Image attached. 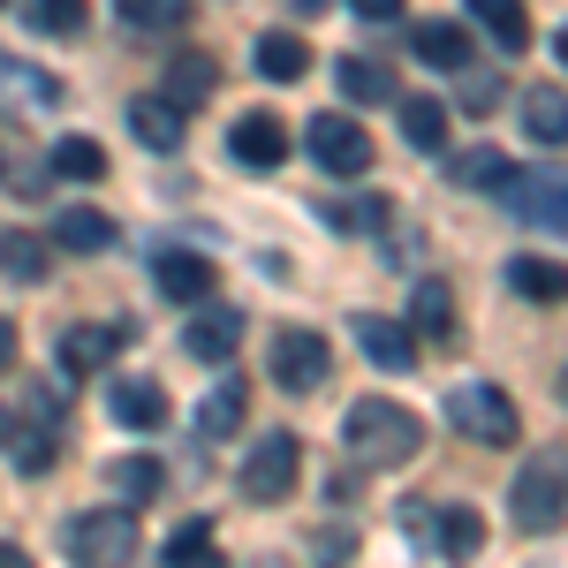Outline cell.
Listing matches in <instances>:
<instances>
[{
  "instance_id": "obj_1",
  "label": "cell",
  "mask_w": 568,
  "mask_h": 568,
  "mask_svg": "<svg viewBox=\"0 0 568 568\" xmlns=\"http://www.w3.org/2000/svg\"><path fill=\"white\" fill-rule=\"evenodd\" d=\"M342 439H349L356 463H372V470H387V463H409L417 447H425V425H417V409H402V402H356L349 417H342Z\"/></svg>"
},
{
  "instance_id": "obj_2",
  "label": "cell",
  "mask_w": 568,
  "mask_h": 568,
  "mask_svg": "<svg viewBox=\"0 0 568 568\" xmlns=\"http://www.w3.org/2000/svg\"><path fill=\"white\" fill-rule=\"evenodd\" d=\"M508 516H516V530H530V538H546V530L568 524V455H538V463L516 470Z\"/></svg>"
},
{
  "instance_id": "obj_3",
  "label": "cell",
  "mask_w": 568,
  "mask_h": 568,
  "mask_svg": "<svg viewBox=\"0 0 568 568\" xmlns=\"http://www.w3.org/2000/svg\"><path fill=\"white\" fill-rule=\"evenodd\" d=\"M447 425H455L463 439H478V447H516V433H524L516 402L493 387V379H463V387H447Z\"/></svg>"
},
{
  "instance_id": "obj_4",
  "label": "cell",
  "mask_w": 568,
  "mask_h": 568,
  "mask_svg": "<svg viewBox=\"0 0 568 568\" xmlns=\"http://www.w3.org/2000/svg\"><path fill=\"white\" fill-rule=\"evenodd\" d=\"M69 561H77V568H130L136 561L130 508H91V516H69Z\"/></svg>"
},
{
  "instance_id": "obj_5",
  "label": "cell",
  "mask_w": 568,
  "mask_h": 568,
  "mask_svg": "<svg viewBox=\"0 0 568 568\" xmlns=\"http://www.w3.org/2000/svg\"><path fill=\"white\" fill-rule=\"evenodd\" d=\"M304 144H311V168L334 175V182H356L364 168H372V130L349 122V114H311Z\"/></svg>"
},
{
  "instance_id": "obj_6",
  "label": "cell",
  "mask_w": 568,
  "mask_h": 568,
  "mask_svg": "<svg viewBox=\"0 0 568 568\" xmlns=\"http://www.w3.org/2000/svg\"><path fill=\"white\" fill-rule=\"evenodd\" d=\"M296 478H304V439L296 433H265L258 447H251V463H243V500L273 508V500L296 493Z\"/></svg>"
},
{
  "instance_id": "obj_7",
  "label": "cell",
  "mask_w": 568,
  "mask_h": 568,
  "mask_svg": "<svg viewBox=\"0 0 568 568\" xmlns=\"http://www.w3.org/2000/svg\"><path fill=\"white\" fill-rule=\"evenodd\" d=\"M326 372H334V349H326V334H311V326H288V334L273 342V387L311 394V387H326Z\"/></svg>"
},
{
  "instance_id": "obj_8",
  "label": "cell",
  "mask_w": 568,
  "mask_h": 568,
  "mask_svg": "<svg viewBox=\"0 0 568 568\" xmlns=\"http://www.w3.org/2000/svg\"><path fill=\"white\" fill-rule=\"evenodd\" d=\"M227 152H235V168L273 175V168L288 160V130H281V114H243V122L227 130Z\"/></svg>"
},
{
  "instance_id": "obj_9",
  "label": "cell",
  "mask_w": 568,
  "mask_h": 568,
  "mask_svg": "<svg viewBox=\"0 0 568 568\" xmlns=\"http://www.w3.org/2000/svg\"><path fill=\"white\" fill-rule=\"evenodd\" d=\"M349 334H356V349L372 356L379 372H409V364H417V334H409L402 318H379V311H356V318H349Z\"/></svg>"
},
{
  "instance_id": "obj_10",
  "label": "cell",
  "mask_w": 568,
  "mask_h": 568,
  "mask_svg": "<svg viewBox=\"0 0 568 568\" xmlns=\"http://www.w3.org/2000/svg\"><path fill=\"white\" fill-rule=\"evenodd\" d=\"M152 281H160L168 304H205L220 273H213V258H197V251H160V258H152Z\"/></svg>"
},
{
  "instance_id": "obj_11",
  "label": "cell",
  "mask_w": 568,
  "mask_h": 568,
  "mask_svg": "<svg viewBox=\"0 0 568 568\" xmlns=\"http://www.w3.org/2000/svg\"><path fill=\"white\" fill-rule=\"evenodd\" d=\"M508 205H516L530 227H561L568 235V182L561 175H508Z\"/></svg>"
},
{
  "instance_id": "obj_12",
  "label": "cell",
  "mask_w": 568,
  "mask_h": 568,
  "mask_svg": "<svg viewBox=\"0 0 568 568\" xmlns=\"http://www.w3.org/2000/svg\"><path fill=\"white\" fill-rule=\"evenodd\" d=\"M235 342H243V311H197V318H190V334H182V349L197 356V364H227V356H235Z\"/></svg>"
},
{
  "instance_id": "obj_13",
  "label": "cell",
  "mask_w": 568,
  "mask_h": 568,
  "mask_svg": "<svg viewBox=\"0 0 568 568\" xmlns=\"http://www.w3.org/2000/svg\"><path fill=\"white\" fill-rule=\"evenodd\" d=\"M130 130H136L144 152H175L182 144V106L168 91H144V99H130Z\"/></svg>"
},
{
  "instance_id": "obj_14",
  "label": "cell",
  "mask_w": 568,
  "mask_h": 568,
  "mask_svg": "<svg viewBox=\"0 0 568 568\" xmlns=\"http://www.w3.org/2000/svg\"><path fill=\"white\" fill-rule=\"evenodd\" d=\"M160 91L190 114L197 99H213V91H220V61H213V53H197V45H182L175 61H168V84H160Z\"/></svg>"
},
{
  "instance_id": "obj_15",
  "label": "cell",
  "mask_w": 568,
  "mask_h": 568,
  "mask_svg": "<svg viewBox=\"0 0 568 568\" xmlns=\"http://www.w3.org/2000/svg\"><path fill=\"white\" fill-rule=\"evenodd\" d=\"M106 409H114V425H130V433H160V425H168V394L152 387V379H114Z\"/></svg>"
},
{
  "instance_id": "obj_16",
  "label": "cell",
  "mask_w": 568,
  "mask_h": 568,
  "mask_svg": "<svg viewBox=\"0 0 568 568\" xmlns=\"http://www.w3.org/2000/svg\"><path fill=\"white\" fill-rule=\"evenodd\" d=\"M425 538L439 546V561H478L485 554V516L478 508H439Z\"/></svg>"
},
{
  "instance_id": "obj_17",
  "label": "cell",
  "mask_w": 568,
  "mask_h": 568,
  "mask_svg": "<svg viewBox=\"0 0 568 568\" xmlns=\"http://www.w3.org/2000/svg\"><path fill=\"white\" fill-rule=\"evenodd\" d=\"M334 91H342V99H356V106H394V99H402V84H394L379 61H364V53L334 61Z\"/></svg>"
},
{
  "instance_id": "obj_18",
  "label": "cell",
  "mask_w": 568,
  "mask_h": 568,
  "mask_svg": "<svg viewBox=\"0 0 568 568\" xmlns=\"http://www.w3.org/2000/svg\"><path fill=\"white\" fill-rule=\"evenodd\" d=\"M516 114H524V136H538V144H568V91L530 84L524 99H516Z\"/></svg>"
},
{
  "instance_id": "obj_19",
  "label": "cell",
  "mask_w": 568,
  "mask_h": 568,
  "mask_svg": "<svg viewBox=\"0 0 568 568\" xmlns=\"http://www.w3.org/2000/svg\"><path fill=\"white\" fill-rule=\"evenodd\" d=\"M508 288L524 304H568V265L561 258H508Z\"/></svg>"
},
{
  "instance_id": "obj_20",
  "label": "cell",
  "mask_w": 568,
  "mask_h": 568,
  "mask_svg": "<svg viewBox=\"0 0 568 568\" xmlns=\"http://www.w3.org/2000/svg\"><path fill=\"white\" fill-rule=\"evenodd\" d=\"M243 417H251V387H243V379H220V387L197 402V433H205V439L243 433Z\"/></svg>"
},
{
  "instance_id": "obj_21",
  "label": "cell",
  "mask_w": 568,
  "mask_h": 568,
  "mask_svg": "<svg viewBox=\"0 0 568 568\" xmlns=\"http://www.w3.org/2000/svg\"><path fill=\"white\" fill-rule=\"evenodd\" d=\"M394 114H402V136H409L417 152H447V106H439V99L402 91V99H394Z\"/></svg>"
},
{
  "instance_id": "obj_22",
  "label": "cell",
  "mask_w": 568,
  "mask_h": 568,
  "mask_svg": "<svg viewBox=\"0 0 568 568\" xmlns=\"http://www.w3.org/2000/svg\"><path fill=\"white\" fill-rule=\"evenodd\" d=\"M53 243H61V251H77V258H99V251L114 243V220L91 213V205H69V213L53 220Z\"/></svg>"
},
{
  "instance_id": "obj_23",
  "label": "cell",
  "mask_w": 568,
  "mask_h": 568,
  "mask_svg": "<svg viewBox=\"0 0 568 568\" xmlns=\"http://www.w3.org/2000/svg\"><path fill=\"white\" fill-rule=\"evenodd\" d=\"M0 106H61V77L23 69V61H0Z\"/></svg>"
},
{
  "instance_id": "obj_24",
  "label": "cell",
  "mask_w": 568,
  "mask_h": 568,
  "mask_svg": "<svg viewBox=\"0 0 568 568\" xmlns=\"http://www.w3.org/2000/svg\"><path fill=\"white\" fill-rule=\"evenodd\" d=\"M417 61H425V69H470V39H463V23H447V16L417 23Z\"/></svg>"
},
{
  "instance_id": "obj_25",
  "label": "cell",
  "mask_w": 568,
  "mask_h": 568,
  "mask_svg": "<svg viewBox=\"0 0 568 568\" xmlns=\"http://www.w3.org/2000/svg\"><path fill=\"white\" fill-rule=\"evenodd\" d=\"M508 175H516V160L493 144H470L463 160H447V182H463V190H508Z\"/></svg>"
},
{
  "instance_id": "obj_26",
  "label": "cell",
  "mask_w": 568,
  "mask_h": 568,
  "mask_svg": "<svg viewBox=\"0 0 568 568\" xmlns=\"http://www.w3.org/2000/svg\"><path fill=\"white\" fill-rule=\"evenodd\" d=\"M409 334H425V342H447L455 334V296H447V281H417V296H409Z\"/></svg>"
},
{
  "instance_id": "obj_27",
  "label": "cell",
  "mask_w": 568,
  "mask_h": 568,
  "mask_svg": "<svg viewBox=\"0 0 568 568\" xmlns=\"http://www.w3.org/2000/svg\"><path fill=\"white\" fill-rule=\"evenodd\" d=\"M106 356H114V334H106V326H69V334H61V372H69V379H91Z\"/></svg>"
},
{
  "instance_id": "obj_28",
  "label": "cell",
  "mask_w": 568,
  "mask_h": 568,
  "mask_svg": "<svg viewBox=\"0 0 568 568\" xmlns=\"http://www.w3.org/2000/svg\"><path fill=\"white\" fill-rule=\"evenodd\" d=\"M91 16V0H23V23H31V39H77Z\"/></svg>"
},
{
  "instance_id": "obj_29",
  "label": "cell",
  "mask_w": 568,
  "mask_h": 568,
  "mask_svg": "<svg viewBox=\"0 0 568 568\" xmlns=\"http://www.w3.org/2000/svg\"><path fill=\"white\" fill-rule=\"evenodd\" d=\"M304 69H311V45L304 39H288V31L258 39V77H265V84H296Z\"/></svg>"
},
{
  "instance_id": "obj_30",
  "label": "cell",
  "mask_w": 568,
  "mask_h": 568,
  "mask_svg": "<svg viewBox=\"0 0 568 568\" xmlns=\"http://www.w3.org/2000/svg\"><path fill=\"white\" fill-rule=\"evenodd\" d=\"M470 16H478L485 31L508 45V53H524V45H530V16H524V0H470Z\"/></svg>"
},
{
  "instance_id": "obj_31",
  "label": "cell",
  "mask_w": 568,
  "mask_h": 568,
  "mask_svg": "<svg viewBox=\"0 0 568 568\" xmlns=\"http://www.w3.org/2000/svg\"><path fill=\"white\" fill-rule=\"evenodd\" d=\"M53 175L99 182V175H106V152H99V136H61V144H53Z\"/></svg>"
},
{
  "instance_id": "obj_32",
  "label": "cell",
  "mask_w": 568,
  "mask_h": 568,
  "mask_svg": "<svg viewBox=\"0 0 568 568\" xmlns=\"http://www.w3.org/2000/svg\"><path fill=\"white\" fill-rule=\"evenodd\" d=\"M0 273L23 281V288H39L45 281V243L39 235H0Z\"/></svg>"
},
{
  "instance_id": "obj_33",
  "label": "cell",
  "mask_w": 568,
  "mask_h": 568,
  "mask_svg": "<svg viewBox=\"0 0 568 568\" xmlns=\"http://www.w3.org/2000/svg\"><path fill=\"white\" fill-rule=\"evenodd\" d=\"M130 31H182L190 23V0H114Z\"/></svg>"
},
{
  "instance_id": "obj_34",
  "label": "cell",
  "mask_w": 568,
  "mask_h": 568,
  "mask_svg": "<svg viewBox=\"0 0 568 568\" xmlns=\"http://www.w3.org/2000/svg\"><path fill=\"white\" fill-rule=\"evenodd\" d=\"M160 463H152V455H122V463H114V493H122V500H160Z\"/></svg>"
},
{
  "instance_id": "obj_35",
  "label": "cell",
  "mask_w": 568,
  "mask_h": 568,
  "mask_svg": "<svg viewBox=\"0 0 568 568\" xmlns=\"http://www.w3.org/2000/svg\"><path fill=\"white\" fill-rule=\"evenodd\" d=\"M168 561H175V568H227V561L213 554V530H205V524H182L175 546H168Z\"/></svg>"
},
{
  "instance_id": "obj_36",
  "label": "cell",
  "mask_w": 568,
  "mask_h": 568,
  "mask_svg": "<svg viewBox=\"0 0 568 568\" xmlns=\"http://www.w3.org/2000/svg\"><path fill=\"white\" fill-rule=\"evenodd\" d=\"M500 99H508V91H500V77H470V69H463V106H470V114H493Z\"/></svg>"
},
{
  "instance_id": "obj_37",
  "label": "cell",
  "mask_w": 568,
  "mask_h": 568,
  "mask_svg": "<svg viewBox=\"0 0 568 568\" xmlns=\"http://www.w3.org/2000/svg\"><path fill=\"white\" fill-rule=\"evenodd\" d=\"M16 470H23V478H45V470H53V439H23V447H16Z\"/></svg>"
},
{
  "instance_id": "obj_38",
  "label": "cell",
  "mask_w": 568,
  "mask_h": 568,
  "mask_svg": "<svg viewBox=\"0 0 568 568\" xmlns=\"http://www.w3.org/2000/svg\"><path fill=\"white\" fill-rule=\"evenodd\" d=\"M356 554V530H318V561H349Z\"/></svg>"
},
{
  "instance_id": "obj_39",
  "label": "cell",
  "mask_w": 568,
  "mask_h": 568,
  "mask_svg": "<svg viewBox=\"0 0 568 568\" xmlns=\"http://www.w3.org/2000/svg\"><path fill=\"white\" fill-rule=\"evenodd\" d=\"M349 8L364 23H394V16H402V0H349Z\"/></svg>"
},
{
  "instance_id": "obj_40",
  "label": "cell",
  "mask_w": 568,
  "mask_h": 568,
  "mask_svg": "<svg viewBox=\"0 0 568 568\" xmlns=\"http://www.w3.org/2000/svg\"><path fill=\"white\" fill-rule=\"evenodd\" d=\"M16 364V318H0V372Z\"/></svg>"
},
{
  "instance_id": "obj_41",
  "label": "cell",
  "mask_w": 568,
  "mask_h": 568,
  "mask_svg": "<svg viewBox=\"0 0 568 568\" xmlns=\"http://www.w3.org/2000/svg\"><path fill=\"white\" fill-rule=\"evenodd\" d=\"M0 568H31V554H16V546H0Z\"/></svg>"
},
{
  "instance_id": "obj_42",
  "label": "cell",
  "mask_w": 568,
  "mask_h": 568,
  "mask_svg": "<svg viewBox=\"0 0 568 568\" xmlns=\"http://www.w3.org/2000/svg\"><path fill=\"white\" fill-rule=\"evenodd\" d=\"M318 8H326V0H296V16H318Z\"/></svg>"
},
{
  "instance_id": "obj_43",
  "label": "cell",
  "mask_w": 568,
  "mask_h": 568,
  "mask_svg": "<svg viewBox=\"0 0 568 568\" xmlns=\"http://www.w3.org/2000/svg\"><path fill=\"white\" fill-rule=\"evenodd\" d=\"M554 53H561V61H568V23H561V39H554Z\"/></svg>"
},
{
  "instance_id": "obj_44",
  "label": "cell",
  "mask_w": 568,
  "mask_h": 568,
  "mask_svg": "<svg viewBox=\"0 0 568 568\" xmlns=\"http://www.w3.org/2000/svg\"><path fill=\"white\" fill-rule=\"evenodd\" d=\"M0 439H8V409H0Z\"/></svg>"
},
{
  "instance_id": "obj_45",
  "label": "cell",
  "mask_w": 568,
  "mask_h": 568,
  "mask_svg": "<svg viewBox=\"0 0 568 568\" xmlns=\"http://www.w3.org/2000/svg\"><path fill=\"white\" fill-rule=\"evenodd\" d=\"M561 402H568V372H561Z\"/></svg>"
},
{
  "instance_id": "obj_46",
  "label": "cell",
  "mask_w": 568,
  "mask_h": 568,
  "mask_svg": "<svg viewBox=\"0 0 568 568\" xmlns=\"http://www.w3.org/2000/svg\"><path fill=\"white\" fill-rule=\"evenodd\" d=\"M0 182H8V168H0Z\"/></svg>"
}]
</instances>
